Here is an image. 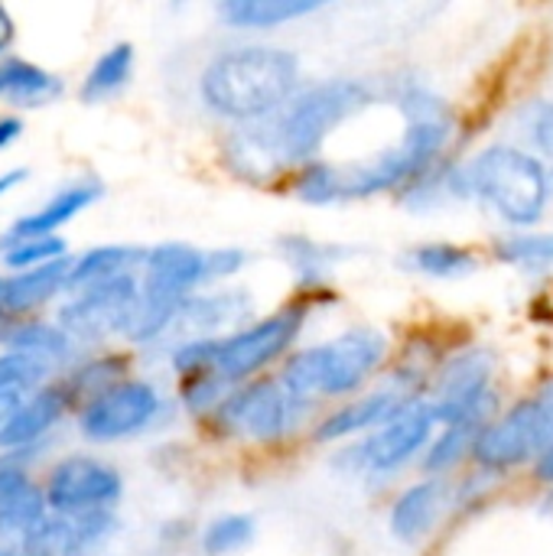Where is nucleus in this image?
<instances>
[{
	"label": "nucleus",
	"instance_id": "nucleus-29",
	"mask_svg": "<svg viewBox=\"0 0 553 556\" xmlns=\"http://www.w3.org/2000/svg\"><path fill=\"white\" fill-rule=\"evenodd\" d=\"M251 538H254V521L244 518V515H228V518H218V521H212L205 528L202 547H205V554L225 556L248 547Z\"/></svg>",
	"mask_w": 553,
	"mask_h": 556
},
{
	"label": "nucleus",
	"instance_id": "nucleus-4",
	"mask_svg": "<svg viewBox=\"0 0 553 556\" xmlns=\"http://www.w3.org/2000/svg\"><path fill=\"white\" fill-rule=\"evenodd\" d=\"M385 349H388L385 336L372 329H352L332 342L297 352L284 365L280 384L290 397L303 404H310L313 397H339L359 391L365 378L381 365Z\"/></svg>",
	"mask_w": 553,
	"mask_h": 556
},
{
	"label": "nucleus",
	"instance_id": "nucleus-34",
	"mask_svg": "<svg viewBox=\"0 0 553 556\" xmlns=\"http://www.w3.org/2000/svg\"><path fill=\"white\" fill-rule=\"evenodd\" d=\"M20 134H23V121L20 117H0V150L10 147Z\"/></svg>",
	"mask_w": 553,
	"mask_h": 556
},
{
	"label": "nucleus",
	"instance_id": "nucleus-25",
	"mask_svg": "<svg viewBox=\"0 0 553 556\" xmlns=\"http://www.w3.org/2000/svg\"><path fill=\"white\" fill-rule=\"evenodd\" d=\"M65 257V241L59 235H26V238H0V261L10 270H33Z\"/></svg>",
	"mask_w": 553,
	"mask_h": 556
},
{
	"label": "nucleus",
	"instance_id": "nucleus-31",
	"mask_svg": "<svg viewBox=\"0 0 553 556\" xmlns=\"http://www.w3.org/2000/svg\"><path fill=\"white\" fill-rule=\"evenodd\" d=\"M476 424H460V427H447V433L433 443V450H430V456H427V469L430 472H437V469H447V466H453L463 453H466V446L469 443H476Z\"/></svg>",
	"mask_w": 553,
	"mask_h": 556
},
{
	"label": "nucleus",
	"instance_id": "nucleus-5",
	"mask_svg": "<svg viewBox=\"0 0 553 556\" xmlns=\"http://www.w3.org/2000/svg\"><path fill=\"white\" fill-rule=\"evenodd\" d=\"M456 179L463 182L460 192H476L515 225L538 222L551 195L544 163L512 147H492L479 153Z\"/></svg>",
	"mask_w": 553,
	"mask_h": 556
},
{
	"label": "nucleus",
	"instance_id": "nucleus-30",
	"mask_svg": "<svg viewBox=\"0 0 553 556\" xmlns=\"http://www.w3.org/2000/svg\"><path fill=\"white\" fill-rule=\"evenodd\" d=\"M280 251L287 254V264H293V270L303 280H319L326 274V267L336 261L329 248H323L310 238H280Z\"/></svg>",
	"mask_w": 553,
	"mask_h": 556
},
{
	"label": "nucleus",
	"instance_id": "nucleus-27",
	"mask_svg": "<svg viewBox=\"0 0 553 556\" xmlns=\"http://www.w3.org/2000/svg\"><path fill=\"white\" fill-rule=\"evenodd\" d=\"M49 371H52V365H46L33 355L7 352V355H0V391L26 394V391L39 388L49 378Z\"/></svg>",
	"mask_w": 553,
	"mask_h": 556
},
{
	"label": "nucleus",
	"instance_id": "nucleus-36",
	"mask_svg": "<svg viewBox=\"0 0 553 556\" xmlns=\"http://www.w3.org/2000/svg\"><path fill=\"white\" fill-rule=\"evenodd\" d=\"M23 179H26V169H7V173H0V195L13 192Z\"/></svg>",
	"mask_w": 553,
	"mask_h": 556
},
{
	"label": "nucleus",
	"instance_id": "nucleus-38",
	"mask_svg": "<svg viewBox=\"0 0 553 556\" xmlns=\"http://www.w3.org/2000/svg\"><path fill=\"white\" fill-rule=\"evenodd\" d=\"M0 290H3V277H0ZM3 323H7V313H3V306H0V339L7 336V326H3Z\"/></svg>",
	"mask_w": 553,
	"mask_h": 556
},
{
	"label": "nucleus",
	"instance_id": "nucleus-10",
	"mask_svg": "<svg viewBox=\"0 0 553 556\" xmlns=\"http://www.w3.org/2000/svg\"><path fill=\"white\" fill-rule=\"evenodd\" d=\"M121 492H124V482L111 466L75 456L55 466L42 498H46V508H52L55 515L78 518L91 511H108L121 498Z\"/></svg>",
	"mask_w": 553,
	"mask_h": 556
},
{
	"label": "nucleus",
	"instance_id": "nucleus-39",
	"mask_svg": "<svg viewBox=\"0 0 553 556\" xmlns=\"http://www.w3.org/2000/svg\"><path fill=\"white\" fill-rule=\"evenodd\" d=\"M0 556H10V554H3V551H0Z\"/></svg>",
	"mask_w": 553,
	"mask_h": 556
},
{
	"label": "nucleus",
	"instance_id": "nucleus-24",
	"mask_svg": "<svg viewBox=\"0 0 553 556\" xmlns=\"http://www.w3.org/2000/svg\"><path fill=\"white\" fill-rule=\"evenodd\" d=\"M3 342L10 345V352H23L33 355L46 365H59L62 358H68L72 352V339L65 336V329L46 326V323H23L7 329Z\"/></svg>",
	"mask_w": 553,
	"mask_h": 556
},
{
	"label": "nucleus",
	"instance_id": "nucleus-20",
	"mask_svg": "<svg viewBox=\"0 0 553 556\" xmlns=\"http://www.w3.org/2000/svg\"><path fill=\"white\" fill-rule=\"evenodd\" d=\"M143 254L147 251L130 248V244L91 248L88 254L72 261V267H68V290H81V287H91V283H101V280L121 277V274H130V267L143 264Z\"/></svg>",
	"mask_w": 553,
	"mask_h": 556
},
{
	"label": "nucleus",
	"instance_id": "nucleus-15",
	"mask_svg": "<svg viewBox=\"0 0 553 556\" xmlns=\"http://www.w3.org/2000/svg\"><path fill=\"white\" fill-rule=\"evenodd\" d=\"M68 267H72V257H59L52 264H42V267H33V270H20L13 277H3L0 306L7 313V319L33 313L42 303H49L59 290H68Z\"/></svg>",
	"mask_w": 553,
	"mask_h": 556
},
{
	"label": "nucleus",
	"instance_id": "nucleus-18",
	"mask_svg": "<svg viewBox=\"0 0 553 556\" xmlns=\"http://www.w3.org/2000/svg\"><path fill=\"white\" fill-rule=\"evenodd\" d=\"M251 309V300L244 293H212V296H189L173 326H183L196 332L192 339H215V332L228 323H238ZM169 326V329H173Z\"/></svg>",
	"mask_w": 553,
	"mask_h": 556
},
{
	"label": "nucleus",
	"instance_id": "nucleus-22",
	"mask_svg": "<svg viewBox=\"0 0 553 556\" xmlns=\"http://www.w3.org/2000/svg\"><path fill=\"white\" fill-rule=\"evenodd\" d=\"M440 502H443V489L437 482H424V485H414L407 489L398 505L391 508V531L401 538V541H417L424 538L433 521H437V511H440Z\"/></svg>",
	"mask_w": 553,
	"mask_h": 556
},
{
	"label": "nucleus",
	"instance_id": "nucleus-1",
	"mask_svg": "<svg viewBox=\"0 0 553 556\" xmlns=\"http://www.w3.org/2000/svg\"><path fill=\"white\" fill-rule=\"evenodd\" d=\"M368 104V88L359 81H323L290 98L280 111L264 121L244 124L231 137L228 156L238 173L261 179L271 169L306 163L319 153L323 140Z\"/></svg>",
	"mask_w": 553,
	"mask_h": 556
},
{
	"label": "nucleus",
	"instance_id": "nucleus-21",
	"mask_svg": "<svg viewBox=\"0 0 553 556\" xmlns=\"http://www.w3.org/2000/svg\"><path fill=\"white\" fill-rule=\"evenodd\" d=\"M319 0H228L222 7L225 23L241 29H271L319 10Z\"/></svg>",
	"mask_w": 553,
	"mask_h": 556
},
{
	"label": "nucleus",
	"instance_id": "nucleus-8",
	"mask_svg": "<svg viewBox=\"0 0 553 556\" xmlns=\"http://www.w3.org/2000/svg\"><path fill=\"white\" fill-rule=\"evenodd\" d=\"M303 410L306 404L290 397L280 381H254L241 391H231L218 404L215 417L235 437L251 443H277L300 424Z\"/></svg>",
	"mask_w": 553,
	"mask_h": 556
},
{
	"label": "nucleus",
	"instance_id": "nucleus-35",
	"mask_svg": "<svg viewBox=\"0 0 553 556\" xmlns=\"http://www.w3.org/2000/svg\"><path fill=\"white\" fill-rule=\"evenodd\" d=\"M13 33H16V29H13V16H10V10L0 3V55L10 49V42H13Z\"/></svg>",
	"mask_w": 553,
	"mask_h": 556
},
{
	"label": "nucleus",
	"instance_id": "nucleus-17",
	"mask_svg": "<svg viewBox=\"0 0 553 556\" xmlns=\"http://www.w3.org/2000/svg\"><path fill=\"white\" fill-rule=\"evenodd\" d=\"M65 397L62 391H36L33 397L20 401V407L0 427V450H16L42 440L62 417Z\"/></svg>",
	"mask_w": 553,
	"mask_h": 556
},
{
	"label": "nucleus",
	"instance_id": "nucleus-7",
	"mask_svg": "<svg viewBox=\"0 0 553 556\" xmlns=\"http://www.w3.org/2000/svg\"><path fill=\"white\" fill-rule=\"evenodd\" d=\"M303 316L306 313L300 306H290V309L274 313L271 319H261L248 329H238L235 336L215 339L212 375L225 384L248 381L251 375H257L264 365L280 358L297 342Z\"/></svg>",
	"mask_w": 553,
	"mask_h": 556
},
{
	"label": "nucleus",
	"instance_id": "nucleus-16",
	"mask_svg": "<svg viewBox=\"0 0 553 556\" xmlns=\"http://www.w3.org/2000/svg\"><path fill=\"white\" fill-rule=\"evenodd\" d=\"M407 404H411L407 394L398 391V388L375 391V394L336 410L332 417H326L323 427H319V440H342V437H352V433H362V430H372V427H385Z\"/></svg>",
	"mask_w": 553,
	"mask_h": 556
},
{
	"label": "nucleus",
	"instance_id": "nucleus-2",
	"mask_svg": "<svg viewBox=\"0 0 553 556\" xmlns=\"http://www.w3.org/2000/svg\"><path fill=\"white\" fill-rule=\"evenodd\" d=\"M404 114H407V130L394 147L375 153L372 160H355L342 166L313 163L297 179V195L310 205H336V202L365 199L394 189L420 176L433 163V156H440V150L447 147L450 121L443 108L420 91L404 98Z\"/></svg>",
	"mask_w": 553,
	"mask_h": 556
},
{
	"label": "nucleus",
	"instance_id": "nucleus-11",
	"mask_svg": "<svg viewBox=\"0 0 553 556\" xmlns=\"http://www.w3.org/2000/svg\"><path fill=\"white\" fill-rule=\"evenodd\" d=\"M160 414V394L143 381H121L98 391L81 410V433L88 440H124L140 433Z\"/></svg>",
	"mask_w": 553,
	"mask_h": 556
},
{
	"label": "nucleus",
	"instance_id": "nucleus-33",
	"mask_svg": "<svg viewBox=\"0 0 553 556\" xmlns=\"http://www.w3.org/2000/svg\"><path fill=\"white\" fill-rule=\"evenodd\" d=\"M241 264H244V254H241V251H235V248L209 251V254H205V283H209V280L231 277L235 270H241Z\"/></svg>",
	"mask_w": 553,
	"mask_h": 556
},
{
	"label": "nucleus",
	"instance_id": "nucleus-6",
	"mask_svg": "<svg viewBox=\"0 0 553 556\" xmlns=\"http://www.w3.org/2000/svg\"><path fill=\"white\" fill-rule=\"evenodd\" d=\"M553 446V381L535 397L521 401L512 414L495 420L476 437V456L489 469H508L544 456Z\"/></svg>",
	"mask_w": 553,
	"mask_h": 556
},
{
	"label": "nucleus",
	"instance_id": "nucleus-23",
	"mask_svg": "<svg viewBox=\"0 0 553 556\" xmlns=\"http://www.w3.org/2000/svg\"><path fill=\"white\" fill-rule=\"evenodd\" d=\"M130 72H134V46L130 42H117V46L104 49L81 81V91H78L81 101L98 104V101L111 98L114 91H121L127 85Z\"/></svg>",
	"mask_w": 553,
	"mask_h": 556
},
{
	"label": "nucleus",
	"instance_id": "nucleus-26",
	"mask_svg": "<svg viewBox=\"0 0 553 556\" xmlns=\"http://www.w3.org/2000/svg\"><path fill=\"white\" fill-rule=\"evenodd\" d=\"M407 264L430 277H463L476 267L473 254L453 244H424L407 254Z\"/></svg>",
	"mask_w": 553,
	"mask_h": 556
},
{
	"label": "nucleus",
	"instance_id": "nucleus-14",
	"mask_svg": "<svg viewBox=\"0 0 553 556\" xmlns=\"http://www.w3.org/2000/svg\"><path fill=\"white\" fill-rule=\"evenodd\" d=\"M101 192H104V186L98 179H75L65 189H59L52 199H46L36 212L13 222L10 231L0 238L7 241V238H26V235H55L65 222H72L78 212H85L91 202H98Z\"/></svg>",
	"mask_w": 553,
	"mask_h": 556
},
{
	"label": "nucleus",
	"instance_id": "nucleus-28",
	"mask_svg": "<svg viewBox=\"0 0 553 556\" xmlns=\"http://www.w3.org/2000/svg\"><path fill=\"white\" fill-rule=\"evenodd\" d=\"M499 257L505 264H518V267H551L553 264V235H508L499 241Z\"/></svg>",
	"mask_w": 553,
	"mask_h": 556
},
{
	"label": "nucleus",
	"instance_id": "nucleus-12",
	"mask_svg": "<svg viewBox=\"0 0 553 556\" xmlns=\"http://www.w3.org/2000/svg\"><path fill=\"white\" fill-rule=\"evenodd\" d=\"M489 378H492V358L486 352H466L456 362L447 365L437 391L433 417L447 427L460 424H482L489 410Z\"/></svg>",
	"mask_w": 553,
	"mask_h": 556
},
{
	"label": "nucleus",
	"instance_id": "nucleus-32",
	"mask_svg": "<svg viewBox=\"0 0 553 556\" xmlns=\"http://www.w3.org/2000/svg\"><path fill=\"white\" fill-rule=\"evenodd\" d=\"M528 137H531V143L548 160H553V104H541V108L531 111V117H528Z\"/></svg>",
	"mask_w": 553,
	"mask_h": 556
},
{
	"label": "nucleus",
	"instance_id": "nucleus-3",
	"mask_svg": "<svg viewBox=\"0 0 553 556\" xmlns=\"http://www.w3.org/2000/svg\"><path fill=\"white\" fill-rule=\"evenodd\" d=\"M300 78V59L287 49L244 46L215 55L199 78L205 108L218 117L254 124L280 111Z\"/></svg>",
	"mask_w": 553,
	"mask_h": 556
},
{
	"label": "nucleus",
	"instance_id": "nucleus-37",
	"mask_svg": "<svg viewBox=\"0 0 553 556\" xmlns=\"http://www.w3.org/2000/svg\"><path fill=\"white\" fill-rule=\"evenodd\" d=\"M538 476L541 479H548V482H553V446L541 456V466H538Z\"/></svg>",
	"mask_w": 553,
	"mask_h": 556
},
{
	"label": "nucleus",
	"instance_id": "nucleus-19",
	"mask_svg": "<svg viewBox=\"0 0 553 556\" xmlns=\"http://www.w3.org/2000/svg\"><path fill=\"white\" fill-rule=\"evenodd\" d=\"M62 81L49 75L46 68L26 62V59H3L0 62V98H7L16 108H39L59 98Z\"/></svg>",
	"mask_w": 553,
	"mask_h": 556
},
{
	"label": "nucleus",
	"instance_id": "nucleus-9",
	"mask_svg": "<svg viewBox=\"0 0 553 556\" xmlns=\"http://www.w3.org/2000/svg\"><path fill=\"white\" fill-rule=\"evenodd\" d=\"M137 306L140 287L130 274H121L75 290V300L62 306V326L68 339H101L108 332H127Z\"/></svg>",
	"mask_w": 553,
	"mask_h": 556
},
{
	"label": "nucleus",
	"instance_id": "nucleus-13",
	"mask_svg": "<svg viewBox=\"0 0 553 556\" xmlns=\"http://www.w3.org/2000/svg\"><path fill=\"white\" fill-rule=\"evenodd\" d=\"M433 424H437L433 407L420 404V401H411L368 443H362V450H359L362 469H368V472H394V469H401L411 456H417L427 446V440L433 433Z\"/></svg>",
	"mask_w": 553,
	"mask_h": 556
}]
</instances>
